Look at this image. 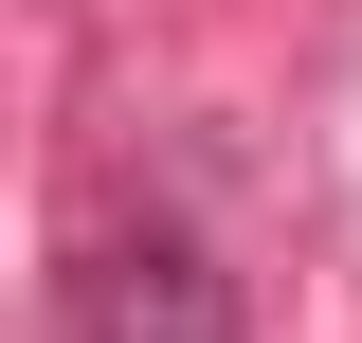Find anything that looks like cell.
<instances>
[{"instance_id": "obj_1", "label": "cell", "mask_w": 362, "mask_h": 343, "mask_svg": "<svg viewBox=\"0 0 362 343\" xmlns=\"http://www.w3.org/2000/svg\"><path fill=\"white\" fill-rule=\"evenodd\" d=\"M54 343H254V325H235L218 235L181 199H145V217H90L54 253Z\"/></svg>"}]
</instances>
